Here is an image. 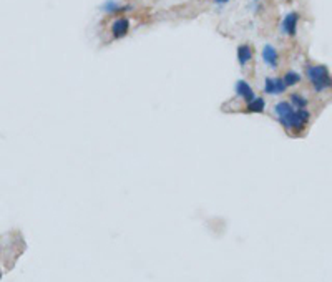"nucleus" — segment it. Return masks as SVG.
<instances>
[{
    "label": "nucleus",
    "instance_id": "nucleus-1",
    "mask_svg": "<svg viewBox=\"0 0 332 282\" xmlns=\"http://www.w3.org/2000/svg\"><path fill=\"white\" fill-rule=\"evenodd\" d=\"M305 77L311 81L314 92L322 93L332 88V77L326 65H307L305 67Z\"/></svg>",
    "mask_w": 332,
    "mask_h": 282
},
{
    "label": "nucleus",
    "instance_id": "nucleus-2",
    "mask_svg": "<svg viewBox=\"0 0 332 282\" xmlns=\"http://www.w3.org/2000/svg\"><path fill=\"white\" fill-rule=\"evenodd\" d=\"M130 27H132V22H130L128 17H116L115 20L111 22V27H110V32H111V37L115 38V40H120V38L126 37L130 33Z\"/></svg>",
    "mask_w": 332,
    "mask_h": 282
},
{
    "label": "nucleus",
    "instance_id": "nucleus-3",
    "mask_svg": "<svg viewBox=\"0 0 332 282\" xmlns=\"http://www.w3.org/2000/svg\"><path fill=\"white\" fill-rule=\"evenodd\" d=\"M299 14L298 12H289V14L284 15L282 24H281V30L284 35L287 37H296L298 33V25H299Z\"/></svg>",
    "mask_w": 332,
    "mask_h": 282
},
{
    "label": "nucleus",
    "instance_id": "nucleus-4",
    "mask_svg": "<svg viewBox=\"0 0 332 282\" xmlns=\"http://www.w3.org/2000/svg\"><path fill=\"white\" fill-rule=\"evenodd\" d=\"M236 95H238L244 103H249L251 100H254L257 97V95L254 93V90L251 88V85H249L246 80L236 81Z\"/></svg>",
    "mask_w": 332,
    "mask_h": 282
},
{
    "label": "nucleus",
    "instance_id": "nucleus-5",
    "mask_svg": "<svg viewBox=\"0 0 332 282\" xmlns=\"http://www.w3.org/2000/svg\"><path fill=\"white\" fill-rule=\"evenodd\" d=\"M236 55H238L239 65L244 68L248 63L252 62V58H254V50H252V47L249 45V43H241V45L238 47V50H236Z\"/></svg>",
    "mask_w": 332,
    "mask_h": 282
},
{
    "label": "nucleus",
    "instance_id": "nucleus-6",
    "mask_svg": "<svg viewBox=\"0 0 332 282\" xmlns=\"http://www.w3.org/2000/svg\"><path fill=\"white\" fill-rule=\"evenodd\" d=\"M261 55H263L264 63L268 65L269 68H277V65H279V53H277L276 47L264 45L263 53H261Z\"/></svg>",
    "mask_w": 332,
    "mask_h": 282
},
{
    "label": "nucleus",
    "instance_id": "nucleus-7",
    "mask_svg": "<svg viewBox=\"0 0 332 282\" xmlns=\"http://www.w3.org/2000/svg\"><path fill=\"white\" fill-rule=\"evenodd\" d=\"M132 5H125V3H118L116 0H108V2L103 3L102 10L105 14L113 15V14H123V12H130L132 10Z\"/></svg>",
    "mask_w": 332,
    "mask_h": 282
},
{
    "label": "nucleus",
    "instance_id": "nucleus-8",
    "mask_svg": "<svg viewBox=\"0 0 332 282\" xmlns=\"http://www.w3.org/2000/svg\"><path fill=\"white\" fill-rule=\"evenodd\" d=\"M264 110H266V100L263 97H256L254 100L246 103L244 113H264Z\"/></svg>",
    "mask_w": 332,
    "mask_h": 282
},
{
    "label": "nucleus",
    "instance_id": "nucleus-9",
    "mask_svg": "<svg viewBox=\"0 0 332 282\" xmlns=\"http://www.w3.org/2000/svg\"><path fill=\"white\" fill-rule=\"evenodd\" d=\"M282 80H284V83H286L287 88H292V86H296V85H299V83H301V75H299L298 72L289 70V72L284 73Z\"/></svg>",
    "mask_w": 332,
    "mask_h": 282
},
{
    "label": "nucleus",
    "instance_id": "nucleus-10",
    "mask_svg": "<svg viewBox=\"0 0 332 282\" xmlns=\"http://www.w3.org/2000/svg\"><path fill=\"white\" fill-rule=\"evenodd\" d=\"M289 103L296 108V110H299V108H307L309 100L301 93H292L289 97Z\"/></svg>",
    "mask_w": 332,
    "mask_h": 282
},
{
    "label": "nucleus",
    "instance_id": "nucleus-11",
    "mask_svg": "<svg viewBox=\"0 0 332 282\" xmlns=\"http://www.w3.org/2000/svg\"><path fill=\"white\" fill-rule=\"evenodd\" d=\"M264 93L266 95H276V78L268 77L264 80Z\"/></svg>",
    "mask_w": 332,
    "mask_h": 282
},
{
    "label": "nucleus",
    "instance_id": "nucleus-12",
    "mask_svg": "<svg viewBox=\"0 0 332 282\" xmlns=\"http://www.w3.org/2000/svg\"><path fill=\"white\" fill-rule=\"evenodd\" d=\"M286 90H287V86H286V83H284L282 77H277L276 78V95H282Z\"/></svg>",
    "mask_w": 332,
    "mask_h": 282
},
{
    "label": "nucleus",
    "instance_id": "nucleus-13",
    "mask_svg": "<svg viewBox=\"0 0 332 282\" xmlns=\"http://www.w3.org/2000/svg\"><path fill=\"white\" fill-rule=\"evenodd\" d=\"M213 2H215L216 5H226V3H228L229 0H213Z\"/></svg>",
    "mask_w": 332,
    "mask_h": 282
},
{
    "label": "nucleus",
    "instance_id": "nucleus-14",
    "mask_svg": "<svg viewBox=\"0 0 332 282\" xmlns=\"http://www.w3.org/2000/svg\"><path fill=\"white\" fill-rule=\"evenodd\" d=\"M0 279H2V267H0Z\"/></svg>",
    "mask_w": 332,
    "mask_h": 282
},
{
    "label": "nucleus",
    "instance_id": "nucleus-15",
    "mask_svg": "<svg viewBox=\"0 0 332 282\" xmlns=\"http://www.w3.org/2000/svg\"><path fill=\"white\" fill-rule=\"evenodd\" d=\"M254 2H259V0H254Z\"/></svg>",
    "mask_w": 332,
    "mask_h": 282
}]
</instances>
